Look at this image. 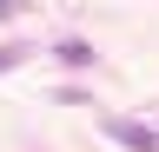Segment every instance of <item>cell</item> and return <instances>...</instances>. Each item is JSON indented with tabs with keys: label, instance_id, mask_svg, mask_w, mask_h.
<instances>
[{
	"label": "cell",
	"instance_id": "cell-1",
	"mask_svg": "<svg viewBox=\"0 0 159 152\" xmlns=\"http://www.w3.org/2000/svg\"><path fill=\"white\" fill-rule=\"evenodd\" d=\"M106 139H119L126 152H159V132L139 126V119H106Z\"/></svg>",
	"mask_w": 159,
	"mask_h": 152
},
{
	"label": "cell",
	"instance_id": "cell-2",
	"mask_svg": "<svg viewBox=\"0 0 159 152\" xmlns=\"http://www.w3.org/2000/svg\"><path fill=\"white\" fill-rule=\"evenodd\" d=\"M20 60H27V46H0V73H7V66H20Z\"/></svg>",
	"mask_w": 159,
	"mask_h": 152
},
{
	"label": "cell",
	"instance_id": "cell-3",
	"mask_svg": "<svg viewBox=\"0 0 159 152\" xmlns=\"http://www.w3.org/2000/svg\"><path fill=\"white\" fill-rule=\"evenodd\" d=\"M13 13H20V0H0V20H13Z\"/></svg>",
	"mask_w": 159,
	"mask_h": 152
}]
</instances>
